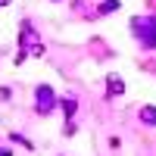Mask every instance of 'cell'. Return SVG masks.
<instances>
[{
	"label": "cell",
	"instance_id": "cell-7",
	"mask_svg": "<svg viewBox=\"0 0 156 156\" xmlns=\"http://www.w3.org/2000/svg\"><path fill=\"white\" fill-rule=\"evenodd\" d=\"M6 3H9V0H0V6H6Z\"/></svg>",
	"mask_w": 156,
	"mask_h": 156
},
{
	"label": "cell",
	"instance_id": "cell-5",
	"mask_svg": "<svg viewBox=\"0 0 156 156\" xmlns=\"http://www.w3.org/2000/svg\"><path fill=\"white\" fill-rule=\"evenodd\" d=\"M109 94H122V81H119V78H115V81L109 78Z\"/></svg>",
	"mask_w": 156,
	"mask_h": 156
},
{
	"label": "cell",
	"instance_id": "cell-1",
	"mask_svg": "<svg viewBox=\"0 0 156 156\" xmlns=\"http://www.w3.org/2000/svg\"><path fill=\"white\" fill-rule=\"evenodd\" d=\"M25 53H37V56L44 53L41 37H34V31H31V25H28V22L22 25V56H25ZM22 56H19V59H22Z\"/></svg>",
	"mask_w": 156,
	"mask_h": 156
},
{
	"label": "cell",
	"instance_id": "cell-4",
	"mask_svg": "<svg viewBox=\"0 0 156 156\" xmlns=\"http://www.w3.org/2000/svg\"><path fill=\"white\" fill-rule=\"evenodd\" d=\"M140 119H144L147 125H156V106H144L140 109Z\"/></svg>",
	"mask_w": 156,
	"mask_h": 156
},
{
	"label": "cell",
	"instance_id": "cell-2",
	"mask_svg": "<svg viewBox=\"0 0 156 156\" xmlns=\"http://www.w3.org/2000/svg\"><path fill=\"white\" fill-rule=\"evenodd\" d=\"M53 90H50L47 84H41V87H37V100H34V106H37V112H41V115H47L50 109H53Z\"/></svg>",
	"mask_w": 156,
	"mask_h": 156
},
{
	"label": "cell",
	"instance_id": "cell-3",
	"mask_svg": "<svg viewBox=\"0 0 156 156\" xmlns=\"http://www.w3.org/2000/svg\"><path fill=\"white\" fill-rule=\"evenodd\" d=\"M147 22H150V19H140V22L134 19V34H140V37H144V44H147V47H156V34L147 28Z\"/></svg>",
	"mask_w": 156,
	"mask_h": 156
},
{
	"label": "cell",
	"instance_id": "cell-6",
	"mask_svg": "<svg viewBox=\"0 0 156 156\" xmlns=\"http://www.w3.org/2000/svg\"><path fill=\"white\" fill-rule=\"evenodd\" d=\"M109 9H119V0H106V3L100 6V12H109Z\"/></svg>",
	"mask_w": 156,
	"mask_h": 156
}]
</instances>
